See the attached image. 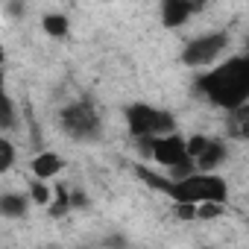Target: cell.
Here are the masks:
<instances>
[{
  "label": "cell",
  "instance_id": "1",
  "mask_svg": "<svg viewBox=\"0 0 249 249\" xmlns=\"http://www.w3.org/2000/svg\"><path fill=\"white\" fill-rule=\"evenodd\" d=\"M196 91L220 111H240L249 100V56L231 53L220 65L196 73Z\"/></svg>",
  "mask_w": 249,
  "mask_h": 249
},
{
  "label": "cell",
  "instance_id": "12",
  "mask_svg": "<svg viewBox=\"0 0 249 249\" xmlns=\"http://www.w3.org/2000/svg\"><path fill=\"white\" fill-rule=\"evenodd\" d=\"M15 114H18V108H15V100L6 94L3 82H0V129H3V132L15 126Z\"/></svg>",
  "mask_w": 249,
  "mask_h": 249
},
{
  "label": "cell",
  "instance_id": "14",
  "mask_svg": "<svg viewBox=\"0 0 249 249\" xmlns=\"http://www.w3.org/2000/svg\"><path fill=\"white\" fill-rule=\"evenodd\" d=\"M27 196H30V202H33V205H41V208H47V205H50V199H53V188H50L47 182H38V179H33V182L27 185Z\"/></svg>",
  "mask_w": 249,
  "mask_h": 249
},
{
  "label": "cell",
  "instance_id": "5",
  "mask_svg": "<svg viewBox=\"0 0 249 249\" xmlns=\"http://www.w3.org/2000/svg\"><path fill=\"white\" fill-rule=\"evenodd\" d=\"M126 129L141 144V141L176 132V117L167 108H159L150 103H132V106H126Z\"/></svg>",
  "mask_w": 249,
  "mask_h": 249
},
{
  "label": "cell",
  "instance_id": "15",
  "mask_svg": "<svg viewBox=\"0 0 249 249\" xmlns=\"http://www.w3.org/2000/svg\"><path fill=\"white\" fill-rule=\"evenodd\" d=\"M15 159H18V150H15V144H12L6 135H0V176H3V173H9V170L15 167Z\"/></svg>",
  "mask_w": 249,
  "mask_h": 249
},
{
  "label": "cell",
  "instance_id": "17",
  "mask_svg": "<svg viewBox=\"0 0 249 249\" xmlns=\"http://www.w3.org/2000/svg\"><path fill=\"white\" fill-rule=\"evenodd\" d=\"M202 249H220V246H202Z\"/></svg>",
  "mask_w": 249,
  "mask_h": 249
},
{
  "label": "cell",
  "instance_id": "4",
  "mask_svg": "<svg viewBox=\"0 0 249 249\" xmlns=\"http://www.w3.org/2000/svg\"><path fill=\"white\" fill-rule=\"evenodd\" d=\"M229 50H231V36H229V30H205V33L194 36V38L182 47L179 62H182L185 68L202 73V71L220 65L226 56H231Z\"/></svg>",
  "mask_w": 249,
  "mask_h": 249
},
{
  "label": "cell",
  "instance_id": "11",
  "mask_svg": "<svg viewBox=\"0 0 249 249\" xmlns=\"http://www.w3.org/2000/svg\"><path fill=\"white\" fill-rule=\"evenodd\" d=\"M41 30L50 36V38H65L71 33V18L65 12H47L41 18Z\"/></svg>",
  "mask_w": 249,
  "mask_h": 249
},
{
  "label": "cell",
  "instance_id": "16",
  "mask_svg": "<svg viewBox=\"0 0 249 249\" xmlns=\"http://www.w3.org/2000/svg\"><path fill=\"white\" fill-rule=\"evenodd\" d=\"M226 214V202H205L196 205V220H217Z\"/></svg>",
  "mask_w": 249,
  "mask_h": 249
},
{
  "label": "cell",
  "instance_id": "2",
  "mask_svg": "<svg viewBox=\"0 0 249 249\" xmlns=\"http://www.w3.org/2000/svg\"><path fill=\"white\" fill-rule=\"evenodd\" d=\"M164 196L173 205H205V202H229V182L220 173H188L182 179H170Z\"/></svg>",
  "mask_w": 249,
  "mask_h": 249
},
{
  "label": "cell",
  "instance_id": "9",
  "mask_svg": "<svg viewBox=\"0 0 249 249\" xmlns=\"http://www.w3.org/2000/svg\"><path fill=\"white\" fill-rule=\"evenodd\" d=\"M196 12H199V3H191V0H164L159 6L164 27H185Z\"/></svg>",
  "mask_w": 249,
  "mask_h": 249
},
{
  "label": "cell",
  "instance_id": "6",
  "mask_svg": "<svg viewBox=\"0 0 249 249\" xmlns=\"http://www.w3.org/2000/svg\"><path fill=\"white\" fill-rule=\"evenodd\" d=\"M59 126L73 141H94L103 132V117H100V111L91 100L79 97V100H71L59 111Z\"/></svg>",
  "mask_w": 249,
  "mask_h": 249
},
{
  "label": "cell",
  "instance_id": "13",
  "mask_svg": "<svg viewBox=\"0 0 249 249\" xmlns=\"http://www.w3.org/2000/svg\"><path fill=\"white\" fill-rule=\"evenodd\" d=\"M47 211H50V217H62V214H68V211H71V188L56 185V188H53V199H50Z\"/></svg>",
  "mask_w": 249,
  "mask_h": 249
},
{
  "label": "cell",
  "instance_id": "10",
  "mask_svg": "<svg viewBox=\"0 0 249 249\" xmlns=\"http://www.w3.org/2000/svg\"><path fill=\"white\" fill-rule=\"evenodd\" d=\"M33 202L27 191H0V217L3 220H24L30 214Z\"/></svg>",
  "mask_w": 249,
  "mask_h": 249
},
{
  "label": "cell",
  "instance_id": "8",
  "mask_svg": "<svg viewBox=\"0 0 249 249\" xmlns=\"http://www.w3.org/2000/svg\"><path fill=\"white\" fill-rule=\"evenodd\" d=\"M62 170H65V159L56 150H41L30 159V173L38 182H53L56 176H62Z\"/></svg>",
  "mask_w": 249,
  "mask_h": 249
},
{
  "label": "cell",
  "instance_id": "3",
  "mask_svg": "<svg viewBox=\"0 0 249 249\" xmlns=\"http://www.w3.org/2000/svg\"><path fill=\"white\" fill-rule=\"evenodd\" d=\"M138 147L150 159V167L161 170L173 182L182 179V176H188V173H194V164L188 159L185 135L182 132H170V135H161V138H150V141H141Z\"/></svg>",
  "mask_w": 249,
  "mask_h": 249
},
{
  "label": "cell",
  "instance_id": "7",
  "mask_svg": "<svg viewBox=\"0 0 249 249\" xmlns=\"http://www.w3.org/2000/svg\"><path fill=\"white\" fill-rule=\"evenodd\" d=\"M185 150H188V159H191L196 173H217L229 159L226 141L211 138V135H199V132L185 135Z\"/></svg>",
  "mask_w": 249,
  "mask_h": 249
}]
</instances>
